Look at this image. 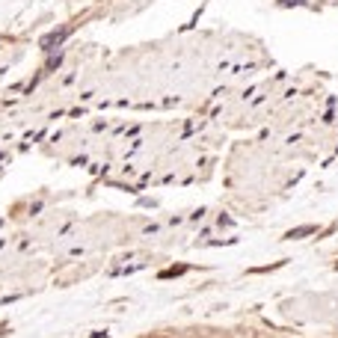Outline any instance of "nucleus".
<instances>
[{
    "label": "nucleus",
    "instance_id": "nucleus-2",
    "mask_svg": "<svg viewBox=\"0 0 338 338\" xmlns=\"http://www.w3.org/2000/svg\"><path fill=\"white\" fill-rule=\"evenodd\" d=\"M315 232H318L315 226H300V229H291L285 238H288V241H300V238H306V235H315Z\"/></svg>",
    "mask_w": 338,
    "mask_h": 338
},
{
    "label": "nucleus",
    "instance_id": "nucleus-1",
    "mask_svg": "<svg viewBox=\"0 0 338 338\" xmlns=\"http://www.w3.org/2000/svg\"><path fill=\"white\" fill-rule=\"evenodd\" d=\"M68 30H71V27H62V30H56V33L45 36V39H42V48H45V50H50L53 45H59V42H62V39L68 36Z\"/></svg>",
    "mask_w": 338,
    "mask_h": 338
},
{
    "label": "nucleus",
    "instance_id": "nucleus-3",
    "mask_svg": "<svg viewBox=\"0 0 338 338\" xmlns=\"http://www.w3.org/2000/svg\"><path fill=\"white\" fill-rule=\"evenodd\" d=\"M184 270H187V267H169V270H163L160 276H163V279H169V276H181Z\"/></svg>",
    "mask_w": 338,
    "mask_h": 338
}]
</instances>
